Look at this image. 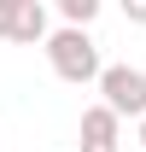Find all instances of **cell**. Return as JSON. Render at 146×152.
I'll return each mask as SVG.
<instances>
[{"label": "cell", "mask_w": 146, "mask_h": 152, "mask_svg": "<svg viewBox=\"0 0 146 152\" xmlns=\"http://www.w3.org/2000/svg\"><path fill=\"white\" fill-rule=\"evenodd\" d=\"M99 94H105V105L117 117H134V123H140L146 117V70H134V64H105Z\"/></svg>", "instance_id": "obj_2"}, {"label": "cell", "mask_w": 146, "mask_h": 152, "mask_svg": "<svg viewBox=\"0 0 146 152\" xmlns=\"http://www.w3.org/2000/svg\"><path fill=\"white\" fill-rule=\"evenodd\" d=\"M140 146H146V117H140Z\"/></svg>", "instance_id": "obj_7"}, {"label": "cell", "mask_w": 146, "mask_h": 152, "mask_svg": "<svg viewBox=\"0 0 146 152\" xmlns=\"http://www.w3.org/2000/svg\"><path fill=\"white\" fill-rule=\"evenodd\" d=\"M128 23H146V0H128Z\"/></svg>", "instance_id": "obj_6"}, {"label": "cell", "mask_w": 146, "mask_h": 152, "mask_svg": "<svg viewBox=\"0 0 146 152\" xmlns=\"http://www.w3.org/2000/svg\"><path fill=\"white\" fill-rule=\"evenodd\" d=\"M58 18H64V29H88L99 18V0H58Z\"/></svg>", "instance_id": "obj_5"}, {"label": "cell", "mask_w": 146, "mask_h": 152, "mask_svg": "<svg viewBox=\"0 0 146 152\" xmlns=\"http://www.w3.org/2000/svg\"><path fill=\"white\" fill-rule=\"evenodd\" d=\"M47 6L41 0H0V41H47Z\"/></svg>", "instance_id": "obj_3"}, {"label": "cell", "mask_w": 146, "mask_h": 152, "mask_svg": "<svg viewBox=\"0 0 146 152\" xmlns=\"http://www.w3.org/2000/svg\"><path fill=\"white\" fill-rule=\"evenodd\" d=\"M47 64H53L58 82H99L105 76V64H99V47H93L88 29H53L47 35Z\"/></svg>", "instance_id": "obj_1"}, {"label": "cell", "mask_w": 146, "mask_h": 152, "mask_svg": "<svg viewBox=\"0 0 146 152\" xmlns=\"http://www.w3.org/2000/svg\"><path fill=\"white\" fill-rule=\"evenodd\" d=\"M82 152H123V117L111 111L105 99L99 105H88L82 111V140H76Z\"/></svg>", "instance_id": "obj_4"}]
</instances>
